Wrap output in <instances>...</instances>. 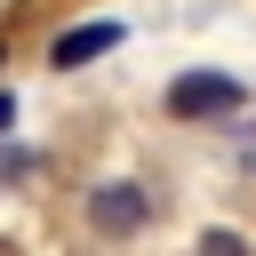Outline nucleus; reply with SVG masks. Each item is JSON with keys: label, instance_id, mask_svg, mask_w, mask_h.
I'll return each mask as SVG.
<instances>
[{"label": "nucleus", "instance_id": "f03ea898", "mask_svg": "<svg viewBox=\"0 0 256 256\" xmlns=\"http://www.w3.org/2000/svg\"><path fill=\"white\" fill-rule=\"evenodd\" d=\"M248 104V88L232 80V72H184L176 88H168V112L176 120H224V112H240Z\"/></svg>", "mask_w": 256, "mask_h": 256}, {"label": "nucleus", "instance_id": "20e7f679", "mask_svg": "<svg viewBox=\"0 0 256 256\" xmlns=\"http://www.w3.org/2000/svg\"><path fill=\"white\" fill-rule=\"evenodd\" d=\"M200 256H256V248H248L232 224H216V232H200Z\"/></svg>", "mask_w": 256, "mask_h": 256}, {"label": "nucleus", "instance_id": "39448f33", "mask_svg": "<svg viewBox=\"0 0 256 256\" xmlns=\"http://www.w3.org/2000/svg\"><path fill=\"white\" fill-rule=\"evenodd\" d=\"M8 120H16V96H8V88H0V128H8Z\"/></svg>", "mask_w": 256, "mask_h": 256}, {"label": "nucleus", "instance_id": "7ed1b4c3", "mask_svg": "<svg viewBox=\"0 0 256 256\" xmlns=\"http://www.w3.org/2000/svg\"><path fill=\"white\" fill-rule=\"evenodd\" d=\"M120 40H128V24H112V16H104V24H80V32H56V40H48V64L72 72V64H88V56H112Z\"/></svg>", "mask_w": 256, "mask_h": 256}, {"label": "nucleus", "instance_id": "423d86ee", "mask_svg": "<svg viewBox=\"0 0 256 256\" xmlns=\"http://www.w3.org/2000/svg\"><path fill=\"white\" fill-rule=\"evenodd\" d=\"M0 64H8V40H0Z\"/></svg>", "mask_w": 256, "mask_h": 256}, {"label": "nucleus", "instance_id": "f257e3e1", "mask_svg": "<svg viewBox=\"0 0 256 256\" xmlns=\"http://www.w3.org/2000/svg\"><path fill=\"white\" fill-rule=\"evenodd\" d=\"M88 224H96L104 240H128V232L152 224V192H144L136 176H104V184L88 192Z\"/></svg>", "mask_w": 256, "mask_h": 256}]
</instances>
